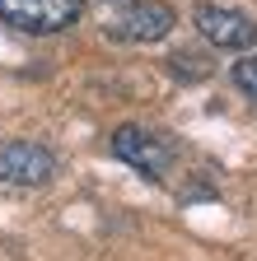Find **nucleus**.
I'll use <instances>...</instances> for the list:
<instances>
[{
  "label": "nucleus",
  "mask_w": 257,
  "mask_h": 261,
  "mask_svg": "<svg viewBox=\"0 0 257 261\" xmlns=\"http://www.w3.org/2000/svg\"><path fill=\"white\" fill-rule=\"evenodd\" d=\"M112 154L122 163H131L150 182H164L169 168H173V145L159 136V130H145V126H117L112 130Z\"/></svg>",
  "instance_id": "obj_1"
},
{
  "label": "nucleus",
  "mask_w": 257,
  "mask_h": 261,
  "mask_svg": "<svg viewBox=\"0 0 257 261\" xmlns=\"http://www.w3.org/2000/svg\"><path fill=\"white\" fill-rule=\"evenodd\" d=\"M173 10L164 5V0H131V5L112 10L108 19V38L117 42H159L173 33Z\"/></svg>",
  "instance_id": "obj_2"
},
{
  "label": "nucleus",
  "mask_w": 257,
  "mask_h": 261,
  "mask_svg": "<svg viewBox=\"0 0 257 261\" xmlns=\"http://www.w3.org/2000/svg\"><path fill=\"white\" fill-rule=\"evenodd\" d=\"M84 10V0H0V19L19 33H61Z\"/></svg>",
  "instance_id": "obj_3"
},
{
  "label": "nucleus",
  "mask_w": 257,
  "mask_h": 261,
  "mask_svg": "<svg viewBox=\"0 0 257 261\" xmlns=\"http://www.w3.org/2000/svg\"><path fill=\"white\" fill-rule=\"evenodd\" d=\"M197 33L211 42V47H220V51H248V47H257V23H252V14H243V10H229V5H197Z\"/></svg>",
  "instance_id": "obj_4"
},
{
  "label": "nucleus",
  "mask_w": 257,
  "mask_h": 261,
  "mask_svg": "<svg viewBox=\"0 0 257 261\" xmlns=\"http://www.w3.org/2000/svg\"><path fill=\"white\" fill-rule=\"evenodd\" d=\"M56 173V154L33 140H5L0 145V187H42Z\"/></svg>",
  "instance_id": "obj_5"
},
{
  "label": "nucleus",
  "mask_w": 257,
  "mask_h": 261,
  "mask_svg": "<svg viewBox=\"0 0 257 261\" xmlns=\"http://www.w3.org/2000/svg\"><path fill=\"white\" fill-rule=\"evenodd\" d=\"M234 84L243 89V98H252V103H257V56H248V61L234 65Z\"/></svg>",
  "instance_id": "obj_6"
}]
</instances>
